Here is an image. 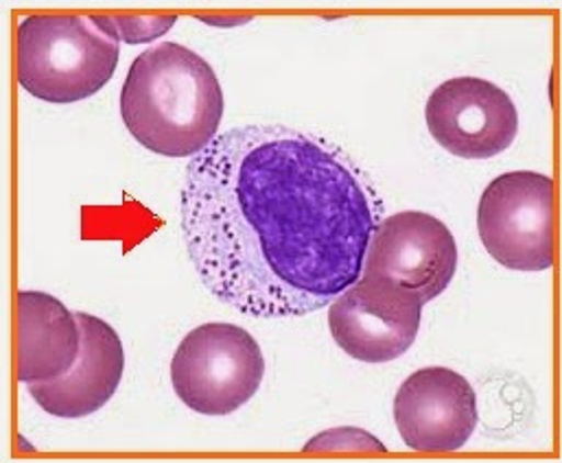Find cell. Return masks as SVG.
Here are the masks:
<instances>
[{
    "label": "cell",
    "instance_id": "1",
    "mask_svg": "<svg viewBox=\"0 0 562 463\" xmlns=\"http://www.w3.org/2000/svg\"><path fill=\"white\" fill-rule=\"evenodd\" d=\"M381 202L337 145L284 125H241L198 154L180 226L204 286L259 319L328 306L363 273Z\"/></svg>",
    "mask_w": 562,
    "mask_h": 463
},
{
    "label": "cell",
    "instance_id": "5",
    "mask_svg": "<svg viewBox=\"0 0 562 463\" xmlns=\"http://www.w3.org/2000/svg\"><path fill=\"white\" fill-rule=\"evenodd\" d=\"M477 230L499 264L515 271H548L554 264V180L535 171L499 176L480 200Z\"/></svg>",
    "mask_w": 562,
    "mask_h": 463
},
{
    "label": "cell",
    "instance_id": "11",
    "mask_svg": "<svg viewBox=\"0 0 562 463\" xmlns=\"http://www.w3.org/2000/svg\"><path fill=\"white\" fill-rule=\"evenodd\" d=\"M15 337V376L24 385L64 376L81 350L77 315L42 291L18 293Z\"/></svg>",
    "mask_w": 562,
    "mask_h": 463
},
{
    "label": "cell",
    "instance_id": "2",
    "mask_svg": "<svg viewBox=\"0 0 562 463\" xmlns=\"http://www.w3.org/2000/svg\"><path fill=\"white\" fill-rule=\"evenodd\" d=\"M121 116L145 149L195 158L217 138L224 92L202 55L160 42L134 59L121 92Z\"/></svg>",
    "mask_w": 562,
    "mask_h": 463
},
{
    "label": "cell",
    "instance_id": "8",
    "mask_svg": "<svg viewBox=\"0 0 562 463\" xmlns=\"http://www.w3.org/2000/svg\"><path fill=\"white\" fill-rule=\"evenodd\" d=\"M458 271V245L449 228L418 211L392 215L372 232L363 273L385 278L423 304L436 300Z\"/></svg>",
    "mask_w": 562,
    "mask_h": 463
},
{
    "label": "cell",
    "instance_id": "12",
    "mask_svg": "<svg viewBox=\"0 0 562 463\" xmlns=\"http://www.w3.org/2000/svg\"><path fill=\"white\" fill-rule=\"evenodd\" d=\"M99 26L114 33L121 42L138 44L165 35L176 22L178 15H154V18H132V15H94Z\"/></svg>",
    "mask_w": 562,
    "mask_h": 463
},
{
    "label": "cell",
    "instance_id": "10",
    "mask_svg": "<svg viewBox=\"0 0 562 463\" xmlns=\"http://www.w3.org/2000/svg\"><path fill=\"white\" fill-rule=\"evenodd\" d=\"M81 350L75 365L59 379L29 385L37 407L55 418H86L103 409L116 394L125 372V350L116 330L88 313H75Z\"/></svg>",
    "mask_w": 562,
    "mask_h": 463
},
{
    "label": "cell",
    "instance_id": "9",
    "mask_svg": "<svg viewBox=\"0 0 562 463\" xmlns=\"http://www.w3.org/2000/svg\"><path fill=\"white\" fill-rule=\"evenodd\" d=\"M394 422L412 451L456 453L477 427L475 389L449 368L418 370L396 392Z\"/></svg>",
    "mask_w": 562,
    "mask_h": 463
},
{
    "label": "cell",
    "instance_id": "4",
    "mask_svg": "<svg viewBox=\"0 0 562 463\" xmlns=\"http://www.w3.org/2000/svg\"><path fill=\"white\" fill-rule=\"evenodd\" d=\"M266 376V357L241 326L213 321L191 330L171 361L178 398L202 416H228L255 398Z\"/></svg>",
    "mask_w": 562,
    "mask_h": 463
},
{
    "label": "cell",
    "instance_id": "6",
    "mask_svg": "<svg viewBox=\"0 0 562 463\" xmlns=\"http://www.w3.org/2000/svg\"><path fill=\"white\" fill-rule=\"evenodd\" d=\"M423 300L376 275L361 273L328 304V328L335 343L357 361L387 363L416 341Z\"/></svg>",
    "mask_w": 562,
    "mask_h": 463
},
{
    "label": "cell",
    "instance_id": "3",
    "mask_svg": "<svg viewBox=\"0 0 562 463\" xmlns=\"http://www.w3.org/2000/svg\"><path fill=\"white\" fill-rule=\"evenodd\" d=\"M121 39L94 15L35 13L15 31V77L35 99L75 103L97 94L119 66Z\"/></svg>",
    "mask_w": 562,
    "mask_h": 463
},
{
    "label": "cell",
    "instance_id": "7",
    "mask_svg": "<svg viewBox=\"0 0 562 463\" xmlns=\"http://www.w3.org/2000/svg\"><path fill=\"white\" fill-rule=\"evenodd\" d=\"M434 140L464 160H491L515 143L519 112L508 92L480 77L440 83L425 108Z\"/></svg>",
    "mask_w": 562,
    "mask_h": 463
}]
</instances>
